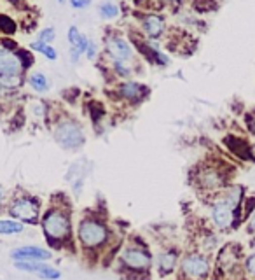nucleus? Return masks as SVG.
I'll return each mask as SVG.
<instances>
[{"label":"nucleus","mask_w":255,"mask_h":280,"mask_svg":"<svg viewBox=\"0 0 255 280\" xmlns=\"http://www.w3.org/2000/svg\"><path fill=\"white\" fill-rule=\"evenodd\" d=\"M42 231L49 247L67 251L72 249V215L70 203L55 202L47 210L44 212L42 219Z\"/></svg>","instance_id":"f257e3e1"},{"label":"nucleus","mask_w":255,"mask_h":280,"mask_svg":"<svg viewBox=\"0 0 255 280\" xmlns=\"http://www.w3.org/2000/svg\"><path fill=\"white\" fill-rule=\"evenodd\" d=\"M77 238L86 254L96 256L110 242L109 224L100 215H84L77 226Z\"/></svg>","instance_id":"f03ea898"},{"label":"nucleus","mask_w":255,"mask_h":280,"mask_svg":"<svg viewBox=\"0 0 255 280\" xmlns=\"http://www.w3.org/2000/svg\"><path fill=\"white\" fill-rule=\"evenodd\" d=\"M119 264L123 271H126L129 278L131 273H136L140 277H149L152 268V256L149 249L142 244H129L123 249L119 256Z\"/></svg>","instance_id":"7ed1b4c3"},{"label":"nucleus","mask_w":255,"mask_h":280,"mask_svg":"<svg viewBox=\"0 0 255 280\" xmlns=\"http://www.w3.org/2000/svg\"><path fill=\"white\" fill-rule=\"evenodd\" d=\"M212 259L201 251L187 252L178 263V277L182 280H208L212 277Z\"/></svg>","instance_id":"20e7f679"},{"label":"nucleus","mask_w":255,"mask_h":280,"mask_svg":"<svg viewBox=\"0 0 255 280\" xmlns=\"http://www.w3.org/2000/svg\"><path fill=\"white\" fill-rule=\"evenodd\" d=\"M243 249L238 244H226L224 247H220L219 254H217L215 261V270L220 277H227V278H245L243 275Z\"/></svg>","instance_id":"39448f33"},{"label":"nucleus","mask_w":255,"mask_h":280,"mask_svg":"<svg viewBox=\"0 0 255 280\" xmlns=\"http://www.w3.org/2000/svg\"><path fill=\"white\" fill-rule=\"evenodd\" d=\"M9 215L13 219H18L20 222H28V224H37L40 219V203L33 196H16L9 203Z\"/></svg>","instance_id":"423d86ee"},{"label":"nucleus","mask_w":255,"mask_h":280,"mask_svg":"<svg viewBox=\"0 0 255 280\" xmlns=\"http://www.w3.org/2000/svg\"><path fill=\"white\" fill-rule=\"evenodd\" d=\"M196 182L201 191L208 193L212 196H217L222 193L224 189L229 186L227 182V175L220 166H205L199 173L196 175Z\"/></svg>","instance_id":"0eeeda50"},{"label":"nucleus","mask_w":255,"mask_h":280,"mask_svg":"<svg viewBox=\"0 0 255 280\" xmlns=\"http://www.w3.org/2000/svg\"><path fill=\"white\" fill-rule=\"evenodd\" d=\"M55 140L63 147V149H79V147L84 144V135L82 130L77 123L74 121H62V123L56 124L55 131Z\"/></svg>","instance_id":"6e6552de"},{"label":"nucleus","mask_w":255,"mask_h":280,"mask_svg":"<svg viewBox=\"0 0 255 280\" xmlns=\"http://www.w3.org/2000/svg\"><path fill=\"white\" fill-rule=\"evenodd\" d=\"M11 257L14 261H49L53 257V252L44 247H37V245H23L11 252Z\"/></svg>","instance_id":"1a4fd4ad"},{"label":"nucleus","mask_w":255,"mask_h":280,"mask_svg":"<svg viewBox=\"0 0 255 280\" xmlns=\"http://www.w3.org/2000/svg\"><path fill=\"white\" fill-rule=\"evenodd\" d=\"M107 49H109V55L112 56L114 62H123L129 63L133 58V49L131 46L121 37H110L107 40Z\"/></svg>","instance_id":"9d476101"},{"label":"nucleus","mask_w":255,"mask_h":280,"mask_svg":"<svg viewBox=\"0 0 255 280\" xmlns=\"http://www.w3.org/2000/svg\"><path fill=\"white\" fill-rule=\"evenodd\" d=\"M23 70L21 58L9 49L0 48V77L2 75H20Z\"/></svg>","instance_id":"9b49d317"},{"label":"nucleus","mask_w":255,"mask_h":280,"mask_svg":"<svg viewBox=\"0 0 255 280\" xmlns=\"http://www.w3.org/2000/svg\"><path fill=\"white\" fill-rule=\"evenodd\" d=\"M178 263H180V256H178L177 249H166V251L159 252L158 259H156V266H158L161 277L173 273L177 270Z\"/></svg>","instance_id":"f8f14e48"},{"label":"nucleus","mask_w":255,"mask_h":280,"mask_svg":"<svg viewBox=\"0 0 255 280\" xmlns=\"http://www.w3.org/2000/svg\"><path fill=\"white\" fill-rule=\"evenodd\" d=\"M68 42L72 46V62H77L79 56H82L89 48V40H87L86 35H82L79 32L77 26H70L68 28Z\"/></svg>","instance_id":"ddd939ff"},{"label":"nucleus","mask_w":255,"mask_h":280,"mask_svg":"<svg viewBox=\"0 0 255 280\" xmlns=\"http://www.w3.org/2000/svg\"><path fill=\"white\" fill-rule=\"evenodd\" d=\"M143 30L147 32V35L152 37V39H158V37L163 35L165 32V20L161 16H156V14H150L143 20Z\"/></svg>","instance_id":"4468645a"},{"label":"nucleus","mask_w":255,"mask_h":280,"mask_svg":"<svg viewBox=\"0 0 255 280\" xmlns=\"http://www.w3.org/2000/svg\"><path fill=\"white\" fill-rule=\"evenodd\" d=\"M25 231V224L18 219H0V237H13Z\"/></svg>","instance_id":"2eb2a0df"},{"label":"nucleus","mask_w":255,"mask_h":280,"mask_svg":"<svg viewBox=\"0 0 255 280\" xmlns=\"http://www.w3.org/2000/svg\"><path fill=\"white\" fill-rule=\"evenodd\" d=\"M28 82H30V86H32V88L35 89L37 93H45L49 89V81H47V77H45L42 72H33V74L30 75Z\"/></svg>","instance_id":"dca6fc26"},{"label":"nucleus","mask_w":255,"mask_h":280,"mask_svg":"<svg viewBox=\"0 0 255 280\" xmlns=\"http://www.w3.org/2000/svg\"><path fill=\"white\" fill-rule=\"evenodd\" d=\"M37 277L42 278V280H60L62 278V271L55 266H49V264H42L40 270L37 271Z\"/></svg>","instance_id":"f3484780"},{"label":"nucleus","mask_w":255,"mask_h":280,"mask_svg":"<svg viewBox=\"0 0 255 280\" xmlns=\"http://www.w3.org/2000/svg\"><path fill=\"white\" fill-rule=\"evenodd\" d=\"M42 261H14V268L20 271H26V273H35L42 266Z\"/></svg>","instance_id":"a211bd4d"},{"label":"nucleus","mask_w":255,"mask_h":280,"mask_svg":"<svg viewBox=\"0 0 255 280\" xmlns=\"http://www.w3.org/2000/svg\"><path fill=\"white\" fill-rule=\"evenodd\" d=\"M140 91H147V89L142 88L140 84H136V82H126V84L121 86V93L126 98H131V100L140 98Z\"/></svg>","instance_id":"6ab92c4d"},{"label":"nucleus","mask_w":255,"mask_h":280,"mask_svg":"<svg viewBox=\"0 0 255 280\" xmlns=\"http://www.w3.org/2000/svg\"><path fill=\"white\" fill-rule=\"evenodd\" d=\"M243 275L248 280H255V252L246 254L243 259Z\"/></svg>","instance_id":"aec40b11"},{"label":"nucleus","mask_w":255,"mask_h":280,"mask_svg":"<svg viewBox=\"0 0 255 280\" xmlns=\"http://www.w3.org/2000/svg\"><path fill=\"white\" fill-rule=\"evenodd\" d=\"M100 16L104 20H114V18L119 16V7L114 2H104L100 6Z\"/></svg>","instance_id":"412c9836"},{"label":"nucleus","mask_w":255,"mask_h":280,"mask_svg":"<svg viewBox=\"0 0 255 280\" xmlns=\"http://www.w3.org/2000/svg\"><path fill=\"white\" fill-rule=\"evenodd\" d=\"M32 49H35V51L42 53V55L47 60H56V58H58V53H56L55 48H51L49 44L39 42V40H37V42H32Z\"/></svg>","instance_id":"4be33fe9"},{"label":"nucleus","mask_w":255,"mask_h":280,"mask_svg":"<svg viewBox=\"0 0 255 280\" xmlns=\"http://www.w3.org/2000/svg\"><path fill=\"white\" fill-rule=\"evenodd\" d=\"M56 37V32L55 28H51V26H47V28H44L42 32L39 33V42H44V44H49L53 42Z\"/></svg>","instance_id":"5701e85b"},{"label":"nucleus","mask_w":255,"mask_h":280,"mask_svg":"<svg viewBox=\"0 0 255 280\" xmlns=\"http://www.w3.org/2000/svg\"><path fill=\"white\" fill-rule=\"evenodd\" d=\"M0 30L6 33H13L14 30H16V25H14V21L11 20V18L0 16Z\"/></svg>","instance_id":"b1692460"},{"label":"nucleus","mask_w":255,"mask_h":280,"mask_svg":"<svg viewBox=\"0 0 255 280\" xmlns=\"http://www.w3.org/2000/svg\"><path fill=\"white\" fill-rule=\"evenodd\" d=\"M245 231L248 237H252V235H255V209L250 212L248 217H246L245 221Z\"/></svg>","instance_id":"393cba45"},{"label":"nucleus","mask_w":255,"mask_h":280,"mask_svg":"<svg viewBox=\"0 0 255 280\" xmlns=\"http://www.w3.org/2000/svg\"><path fill=\"white\" fill-rule=\"evenodd\" d=\"M91 4V0H70V6L74 7V9H84Z\"/></svg>","instance_id":"a878e982"},{"label":"nucleus","mask_w":255,"mask_h":280,"mask_svg":"<svg viewBox=\"0 0 255 280\" xmlns=\"http://www.w3.org/2000/svg\"><path fill=\"white\" fill-rule=\"evenodd\" d=\"M86 55H87V58H89V60H93L94 56H96V46H94L93 42H89V48H87Z\"/></svg>","instance_id":"bb28decb"},{"label":"nucleus","mask_w":255,"mask_h":280,"mask_svg":"<svg viewBox=\"0 0 255 280\" xmlns=\"http://www.w3.org/2000/svg\"><path fill=\"white\" fill-rule=\"evenodd\" d=\"M248 128H250V133H252V137L255 138V112L250 116V119H248Z\"/></svg>","instance_id":"cd10ccee"},{"label":"nucleus","mask_w":255,"mask_h":280,"mask_svg":"<svg viewBox=\"0 0 255 280\" xmlns=\"http://www.w3.org/2000/svg\"><path fill=\"white\" fill-rule=\"evenodd\" d=\"M248 158L255 163V144H252V146L248 147Z\"/></svg>","instance_id":"c85d7f7f"},{"label":"nucleus","mask_w":255,"mask_h":280,"mask_svg":"<svg viewBox=\"0 0 255 280\" xmlns=\"http://www.w3.org/2000/svg\"><path fill=\"white\" fill-rule=\"evenodd\" d=\"M250 252H255V235H252V237H250Z\"/></svg>","instance_id":"c756f323"},{"label":"nucleus","mask_w":255,"mask_h":280,"mask_svg":"<svg viewBox=\"0 0 255 280\" xmlns=\"http://www.w3.org/2000/svg\"><path fill=\"white\" fill-rule=\"evenodd\" d=\"M2 202H4V191H2V188H0V205H2Z\"/></svg>","instance_id":"7c9ffc66"},{"label":"nucleus","mask_w":255,"mask_h":280,"mask_svg":"<svg viewBox=\"0 0 255 280\" xmlns=\"http://www.w3.org/2000/svg\"><path fill=\"white\" fill-rule=\"evenodd\" d=\"M171 2H178V0H171Z\"/></svg>","instance_id":"2f4dec72"},{"label":"nucleus","mask_w":255,"mask_h":280,"mask_svg":"<svg viewBox=\"0 0 255 280\" xmlns=\"http://www.w3.org/2000/svg\"><path fill=\"white\" fill-rule=\"evenodd\" d=\"M58 2H60V4H62V2H63V0H58Z\"/></svg>","instance_id":"473e14b6"}]
</instances>
